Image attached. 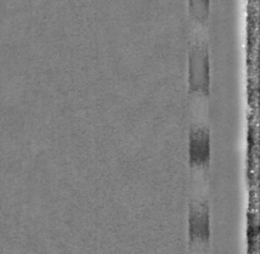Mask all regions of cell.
Segmentation results:
<instances>
[{"label":"cell","mask_w":260,"mask_h":254,"mask_svg":"<svg viewBox=\"0 0 260 254\" xmlns=\"http://www.w3.org/2000/svg\"><path fill=\"white\" fill-rule=\"evenodd\" d=\"M189 7L192 8V12L197 14L198 18H206L208 14L209 2L208 0H190Z\"/></svg>","instance_id":"cell-4"},{"label":"cell","mask_w":260,"mask_h":254,"mask_svg":"<svg viewBox=\"0 0 260 254\" xmlns=\"http://www.w3.org/2000/svg\"><path fill=\"white\" fill-rule=\"evenodd\" d=\"M211 157V129L206 123H193L189 129V161L202 166Z\"/></svg>","instance_id":"cell-3"},{"label":"cell","mask_w":260,"mask_h":254,"mask_svg":"<svg viewBox=\"0 0 260 254\" xmlns=\"http://www.w3.org/2000/svg\"><path fill=\"white\" fill-rule=\"evenodd\" d=\"M193 34L188 51V82L193 91L208 92L211 84V63L206 35L201 31Z\"/></svg>","instance_id":"cell-1"},{"label":"cell","mask_w":260,"mask_h":254,"mask_svg":"<svg viewBox=\"0 0 260 254\" xmlns=\"http://www.w3.org/2000/svg\"><path fill=\"white\" fill-rule=\"evenodd\" d=\"M188 233L190 242H209L211 212L207 198L194 197L190 200L188 211Z\"/></svg>","instance_id":"cell-2"}]
</instances>
